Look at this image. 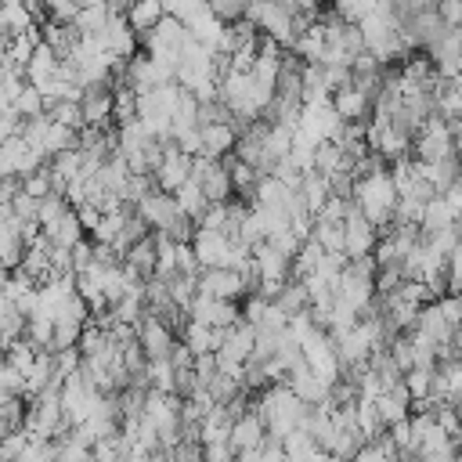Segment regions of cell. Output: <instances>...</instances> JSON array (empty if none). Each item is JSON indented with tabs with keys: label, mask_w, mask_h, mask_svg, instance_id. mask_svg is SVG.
<instances>
[{
	"label": "cell",
	"mask_w": 462,
	"mask_h": 462,
	"mask_svg": "<svg viewBox=\"0 0 462 462\" xmlns=\"http://www.w3.org/2000/svg\"><path fill=\"white\" fill-rule=\"evenodd\" d=\"M350 202L375 224V231L390 227V220H393V206H397V188H393V180H390V170L354 180V195H350Z\"/></svg>",
	"instance_id": "1"
},
{
	"label": "cell",
	"mask_w": 462,
	"mask_h": 462,
	"mask_svg": "<svg viewBox=\"0 0 462 462\" xmlns=\"http://www.w3.org/2000/svg\"><path fill=\"white\" fill-rule=\"evenodd\" d=\"M188 43H191V32H188V25H184L180 18H173V14H162L159 25H155L152 32L141 36L144 54L166 61L170 69H177V61H180V54H184Z\"/></svg>",
	"instance_id": "2"
},
{
	"label": "cell",
	"mask_w": 462,
	"mask_h": 462,
	"mask_svg": "<svg viewBox=\"0 0 462 462\" xmlns=\"http://www.w3.org/2000/svg\"><path fill=\"white\" fill-rule=\"evenodd\" d=\"M101 397H105V393L87 379L83 368H76L72 375H65V383H61V411H65V422H69V426L87 422L90 411L101 404Z\"/></svg>",
	"instance_id": "3"
},
{
	"label": "cell",
	"mask_w": 462,
	"mask_h": 462,
	"mask_svg": "<svg viewBox=\"0 0 462 462\" xmlns=\"http://www.w3.org/2000/svg\"><path fill=\"white\" fill-rule=\"evenodd\" d=\"M448 155H455L451 123L440 119V116H426V123H422L419 134L411 137V159H419V162H437V159H448Z\"/></svg>",
	"instance_id": "4"
},
{
	"label": "cell",
	"mask_w": 462,
	"mask_h": 462,
	"mask_svg": "<svg viewBox=\"0 0 462 462\" xmlns=\"http://www.w3.org/2000/svg\"><path fill=\"white\" fill-rule=\"evenodd\" d=\"M191 180L202 188V195H206L209 202H227V199H235L231 173H227V162H224V159L191 155Z\"/></svg>",
	"instance_id": "5"
},
{
	"label": "cell",
	"mask_w": 462,
	"mask_h": 462,
	"mask_svg": "<svg viewBox=\"0 0 462 462\" xmlns=\"http://www.w3.org/2000/svg\"><path fill=\"white\" fill-rule=\"evenodd\" d=\"M375 238H379L375 224L350 202V213H346V220H343V256H346V260H354V256H372Z\"/></svg>",
	"instance_id": "6"
},
{
	"label": "cell",
	"mask_w": 462,
	"mask_h": 462,
	"mask_svg": "<svg viewBox=\"0 0 462 462\" xmlns=\"http://www.w3.org/2000/svg\"><path fill=\"white\" fill-rule=\"evenodd\" d=\"M134 332H137V343H141V350H144V357L148 361H162V357H170L173 354V343H177V332L170 328V325H162L155 314H141V321L134 325Z\"/></svg>",
	"instance_id": "7"
},
{
	"label": "cell",
	"mask_w": 462,
	"mask_h": 462,
	"mask_svg": "<svg viewBox=\"0 0 462 462\" xmlns=\"http://www.w3.org/2000/svg\"><path fill=\"white\" fill-rule=\"evenodd\" d=\"M188 177H191V155H188V152H180L173 137H170V141H162V162H159V166H155V173H152L155 188H162V191H170V195H173Z\"/></svg>",
	"instance_id": "8"
},
{
	"label": "cell",
	"mask_w": 462,
	"mask_h": 462,
	"mask_svg": "<svg viewBox=\"0 0 462 462\" xmlns=\"http://www.w3.org/2000/svg\"><path fill=\"white\" fill-rule=\"evenodd\" d=\"M47 159L18 134V137H7L0 141V177H25L32 173L36 166H43Z\"/></svg>",
	"instance_id": "9"
},
{
	"label": "cell",
	"mask_w": 462,
	"mask_h": 462,
	"mask_svg": "<svg viewBox=\"0 0 462 462\" xmlns=\"http://www.w3.org/2000/svg\"><path fill=\"white\" fill-rule=\"evenodd\" d=\"M188 318L206 321L213 328H231L242 318V307H238V300H213L206 292H195V300L188 303Z\"/></svg>",
	"instance_id": "10"
},
{
	"label": "cell",
	"mask_w": 462,
	"mask_h": 462,
	"mask_svg": "<svg viewBox=\"0 0 462 462\" xmlns=\"http://www.w3.org/2000/svg\"><path fill=\"white\" fill-rule=\"evenodd\" d=\"M195 285H199V292H206L213 300H242L245 296V282L235 267H202Z\"/></svg>",
	"instance_id": "11"
},
{
	"label": "cell",
	"mask_w": 462,
	"mask_h": 462,
	"mask_svg": "<svg viewBox=\"0 0 462 462\" xmlns=\"http://www.w3.org/2000/svg\"><path fill=\"white\" fill-rule=\"evenodd\" d=\"M137 217L152 227V231H166L177 217H180V206H177V199L170 195V191H162V188H152L137 206Z\"/></svg>",
	"instance_id": "12"
},
{
	"label": "cell",
	"mask_w": 462,
	"mask_h": 462,
	"mask_svg": "<svg viewBox=\"0 0 462 462\" xmlns=\"http://www.w3.org/2000/svg\"><path fill=\"white\" fill-rule=\"evenodd\" d=\"M76 101L87 126H112V83H87Z\"/></svg>",
	"instance_id": "13"
},
{
	"label": "cell",
	"mask_w": 462,
	"mask_h": 462,
	"mask_svg": "<svg viewBox=\"0 0 462 462\" xmlns=\"http://www.w3.org/2000/svg\"><path fill=\"white\" fill-rule=\"evenodd\" d=\"M97 43H101V51H105L112 61H126V58L137 51V32L126 25L123 14H112V18L105 22V29L97 32Z\"/></svg>",
	"instance_id": "14"
},
{
	"label": "cell",
	"mask_w": 462,
	"mask_h": 462,
	"mask_svg": "<svg viewBox=\"0 0 462 462\" xmlns=\"http://www.w3.org/2000/svg\"><path fill=\"white\" fill-rule=\"evenodd\" d=\"M328 101H332V112H336L343 123H365V119L372 116V97H368L361 87H354V83L332 90Z\"/></svg>",
	"instance_id": "15"
},
{
	"label": "cell",
	"mask_w": 462,
	"mask_h": 462,
	"mask_svg": "<svg viewBox=\"0 0 462 462\" xmlns=\"http://www.w3.org/2000/svg\"><path fill=\"white\" fill-rule=\"evenodd\" d=\"M65 72V61L40 40L36 47H32V54H29V61H25V83H32L36 90L40 87H47L51 79H58Z\"/></svg>",
	"instance_id": "16"
},
{
	"label": "cell",
	"mask_w": 462,
	"mask_h": 462,
	"mask_svg": "<svg viewBox=\"0 0 462 462\" xmlns=\"http://www.w3.org/2000/svg\"><path fill=\"white\" fill-rule=\"evenodd\" d=\"M40 40L65 61V58H72V51L79 47V40H83V32L72 25V22H58V18H43L40 22Z\"/></svg>",
	"instance_id": "17"
},
{
	"label": "cell",
	"mask_w": 462,
	"mask_h": 462,
	"mask_svg": "<svg viewBox=\"0 0 462 462\" xmlns=\"http://www.w3.org/2000/svg\"><path fill=\"white\" fill-rule=\"evenodd\" d=\"M155 263H159V249H155V235H144L137 238L134 245L123 249V267L130 274H137L141 282H148L155 274Z\"/></svg>",
	"instance_id": "18"
},
{
	"label": "cell",
	"mask_w": 462,
	"mask_h": 462,
	"mask_svg": "<svg viewBox=\"0 0 462 462\" xmlns=\"http://www.w3.org/2000/svg\"><path fill=\"white\" fill-rule=\"evenodd\" d=\"M40 235H43V238H51L54 245H65V249H72V245L83 238V224H79L76 209H72V206H65L58 217H51L47 224H40Z\"/></svg>",
	"instance_id": "19"
},
{
	"label": "cell",
	"mask_w": 462,
	"mask_h": 462,
	"mask_svg": "<svg viewBox=\"0 0 462 462\" xmlns=\"http://www.w3.org/2000/svg\"><path fill=\"white\" fill-rule=\"evenodd\" d=\"M199 137H202V148L199 155H209V159H224L231 148H235V137L238 130L231 123H199Z\"/></svg>",
	"instance_id": "20"
},
{
	"label": "cell",
	"mask_w": 462,
	"mask_h": 462,
	"mask_svg": "<svg viewBox=\"0 0 462 462\" xmlns=\"http://www.w3.org/2000/svg\"><path fill=\"white\" fill-rule=\"evenodd\" d=\"M227 440L235 444V451L260 448V444L267 440V426H263V419L249 408V411H242V415L235 419V426H231V433H227Z\"/></svg>",
	"instance_id": "21"
},
{
	"label": "cell",
	"mask_w": 462,
	"mask_h": 462,
	"mask_svg": "<svg viewBox=\"0 0 462 462\" xmlns=\"http://www.w3.org/2000/svg\"><path fill=\"white\" fill-rule=\"evenodd\" d=\"M177 339H180V343L199 357V354H213V350L220 346V328H213V325H206V321L188 318V321L180 325Z\"/></svg>",
	"instance_id": "22"
},
{
	"label": "cell",
	"mask_w": 462,
	"mask_h": 462,
	"mask_svg": "<svg viewBox=\"0 0 462 462\" xmlns=\"http://www.w3.org/2000/svg\"><path fill=\"white\" fill-rule=\"evenodd\" d=\"M79 144V130H72V126H65V123H47L43 126V134H40V141H36V152L43 155V159H51V155H58V152H69V148H76Z\"/></svg>",
	"instance_id": "23"
},
{
	"label": "cell",
	"mask_w": 462,
	"mask_h": 462,
	"mask_svg": "<svg viewBox=\"0 0 462 462\" xmlns=\"http://www.w3.org/2000/svg\"><path fill=\"white\" fill-rule=\"evenodd\" d=\"M166 14V7H162V0H130V7H126V25L137 32V43H141V36L144 32H152L155 25H159V18Z\"/></svg>",
	"instance_id": "24"
},
{
	"label": "cell",
	"mask_w": 462,
	"mask_h": 462,
	"mask_svg": "<svg viewBox=\"0 0 462 462\" xmlns=\"http://www.w3.org/2000/svg\"><path fill=\"white\" fill-rule=\"evenodd\" d=\"M285 383H289V390H292L303 404H321V401L328 397V386H332V383H325V379H321L318 372H310V368L292 372Z\"/></svg>",
	"instance_id": "25"
},
{
	"label": "cell",
	"mask_w": 462,
	"mask_h": 462,
	"mask_svg": "<svg viewBox=\"0 0 462 462\" xmlns=\"http://www.w3.org/2000/svg\"><path fill=\"white\" fill-rule=\"evenodd\" d=\"M0 29H4L7 36H18V32L36 29V18H32V11L25 7V0H0Z\"/></svg>",
	"instance_id": "26"
},
{
	"label": "cell",
	"mask_w": 462,
	"mask_h": 462,
	"mask_svg": "<svg viewBox=\"0 0 462 462\" xmlns=\"http://www.w3.org/2000/svg\"><path fill=\"white\" fill-rule=\"evenodd\" d=\"M300 195H303V206H307L310 217H318V209L332 199V195H328V180H325L318 170H303V177H300Z\"/></svg>",
	"instance_id": "27"
},
{
	"label": "cell",
	"mask_w": 462,
	"mask_h": 462,
	"mask_svg": "<svg viewBox=\"0 0 462 462\" xmlns=\"http://www.w3.org/2000/svg\"><path fill=\"white\" fill-rule=\"evenodd\" d=\"M271 300H274V307H278L285 318H292V314H300V310L310 307V300H307V285H303L300 278H289Z\"/></svg>",
	"instance_id": "28"
},
{
	"label": "cell",
	"mask_w": 462,
	"mask_h": 462,
	"mask_svg": "<svg viewBox=\"0 0 462 462\" xmlns=\"http://www.w3.org/2000/svg\"><path fill=\"white\" fill-rule=\"evenodd\" d=\"M173 199H177L180 213H184V217H191L195 224H199V217H202V213L209 209V199L202 195V188H199V184H195L191 177H188V180H184V184H180V188L173 191Z\"/></svg>",
	"instance_id": "29"
},
{
	"label": "cell",
	"mask_w": 462,
	"mask_h": 462,
	"mask_svg": "<svg viewBox=\"0 0 462 462\" xmlns=\"http://www.w3.org/2000/svg\"><path fill=\"white\" fill-rule=\"evenodd\" d=\"M108 18H112V11H108V4L101 0V4H87V7H79L76 18H72V25H76L83 36H97V32L105 29Z\"/></svg>",
	"instance_id": "30"
},
{
	"label": "cell",
	"mask_w": 462,
	"mask_h": 462,
	"mask_svg": "<svg viewBox=\"0 0 462 462\" xmlns=\"http://www.w3.org/2000/svg\"><path fill=\"white\" fill-rule=\"evenodd\" d=\"M310 238H314L325 253H343V224H339V220L314 217V224H310Z\"/></svg>",
	"instance_id": "31"
},
{
	"label": "cell",
	"mask_w": 462,
	"mask_h": 462,
	"mask_svg": "<svg viewBox=\"0 0 462 462\" xmlns=\"http://www.w3.org/2000/svg\"><path fill=\"white\" fill-rule=\"evenodd\" d=\"M130 119H137V90L112 87V126H123Z\"/></svg>",
	"instance_id": "32"
},
{
	"label": "cell",
	"mask_w": 462,
	"mask_h": 462,
	"mask_svg": "<svg viewBox=\"0 0 462 462\" xmlns=\"http://www.w3.org/2000/svg\"><path fill=\"white\" fill-rule=\"evenodd\" d=\"M22 332H25V314L11 300H0V346H7L11 339H18Z\"/></svg>",
	"instance_id": "33"
},
{
	"label": "cell",
	"mask_w": 462,
	"mask_h": 462,
	"mask_svg": "<svg viewBox=\"0 0 462 462\" xmlns=\"http://www.w3.org/2000/svg\"><path fill=\"white\" fill-rule=\"evenodd\" d=\"M54 123H65V126H72V130H83L87 123H83V112H79V101H72V97H65V101H47V108H43Z\"/></svg>",
	"instance_id": "34"
},
{
	"label": "cell",
	"mask_w": 462,
	"mask_h": 462,
	"mask_svg": "<svg viewBox=\"0 0 462 462\" xmlns=\"http://www.w3.org/2000/svg\"><path fill=\"white\" fill-rule=\"evenodd\" d=\"M36 354H40V350H36V346H32L25 336H18V339H11V343L4 346V357H7V365H11V368H18L22 375L29 372V365L36 361Z\"/></svg>",
	"instance_id": "35"
},
{
	"label": "cell",
	"mask_w": 462,
	"mask_h": 462,
	"mask_svg": "<svg viewBox=\"0 0 462 462\" xmlns=\"http://www.w3.org/2000/svg\"><path fill=\"white\" fill-rule=\"evenodd\" d=\"M11 108L22 116V119H32V116H40L43 108H47V101H43V94L32 87V83H25L18 94H14V101H11Z\"/></svg>",
	"instance_id": "36"
},
{
	"label": "cell",
	"mask_w": 462,
	"mask_h": 462,
	"mask_svg": "<svg viewBox=\"0 0 462 462\" xmlns=\"http://www.w3.org/2000/svg\"><path fill=\"white\" fill-rule=\"evenodd\" d=\"M404 386H408V393H411V401H422V397H433V368H408L404 375Z\"/></svg>",
	"instance_id": "37"
},
{
	"label": "cell",
	"mask_w": 462,
	"mask_h": 462,
	"mask_svg": "<svg viewBox=\"0 0 462 462\" xmlns=\"http://www.w3.org/2000/svg\"><path fill=\"white\" fill-rule=\"evenodd\" d=\"M22 180V191L25 195H32V199H43V195H51L54 191V180H51V166L43 162V166H36L32 173H25V177H18Z\"/></svg>",
	"instance_id": "38"
},
{
	"label": "cell",
	"mask_w": 462,
	"mask_h": 462,
	"mask_svg": "<svg viewBox=\"0 0 462 462\" xmlns=\"http://www.w3.org/2000/svg\"><path fill=\"white\" fill-rule=\"evenodd\" d=\"M79 332H83V321H72V318H54V339H51V350L76 346V343H79Z\"/></svg>",
	"instance_id": "39"
},
{
	"label": "cell",
	"mask_w": 462,
	"mask_h": 462,
	"mask_svg": "<svg viewBox=\"0 0 462 462\" xmlns=\"http://www.w3.org/2000/svg\"><path fill=\"white\" fill-rule=\"evenodd\" d=\"M379 7V0H332V11L343 18V22H361V18H368L372 11Z\"/></svg>",
	"instance_id": "40"
},
{
	"label": "cell",
	"mask_w": 462,
	"mask_h": 462,
	"mask_svg": "<svg viewBox=\"0 0 462 462\" xmlns=\"http://www.w3.org/2000/svg\"><path fill=\"white\" fill-rule=\"evenodd\" d=\"M94 458V451L87 448V444H79V440H72L69 433L58 440V451H54V462H90Z\"/></svg>",
	"instance_id": "41"
},
{
	"label": "cell",
	"mask_w": 462,
	"mask_h": 462,
	"mask_svg": "<svg viewBox=\"0 0 462 462\" xmlns=\"http://www.w3.org/2000/svg\"><path fill=\"white\" fill-rule=\"evenodd\" d=\"M173 462H202V440L199 437H180L173 448H166Z\"/></svg>",
	"instance_id": "42"
},
{
	"label": "cell",
	"mask_w": 462,
	"mask_h": 462,
	"mask_svg": "<svg viewBox=\"0 0 462 462\" xmlns=\"http://www.w3.org/2000/svg\"><path fill=\"white\" fill-rule=\"evenodd\" d=\"M235 458H238V451H235V444L227 437L202 444V462H235Z\"/></svg>",
	"instance_id": "43"
},
{
	"label": "cell",
	"mask_w": 462,
	"mask_h": 462,
	"mask_svg": "<svg viewBox=\"0 0 462 462\" xmlns=\"http://www.w3.org/2000/svg\"><path fill=\"white\" fill-rule=\"evenodd\" d=\"M444 271H448V292H462V242L448 253Z\"/></svg>",
	"instance_id": "44"
},
{
	"label": "cell",
	"mask_w": 462,
	"mask_h": 462,
	"mask_svg": "<svg viewBox=\"0 0 462 462\" xmlns=\"http://www.w3.org/2000/svg\"><path fill=\"white\" fill-rule=\"evenodd\" d=\"M433 7H437V14H440V22H444L448 29H455V25L462 22V0H437Z\"/></svg>",
	"instance_id": "45"
},
{
	"label": "cell",
	"mask_w": 462,
	"mask_h": 462,
	"mask_svg": "<svg viewBox=\"0 0 462 462\" xmlns=\"http://www.w3.org/2000/svg\"><path fill=\"white\" fill-rule=\"evenodd\" d=\"M18 134H22V116H18L14 108H4V112H0V141L18 137Z\"/></svg>",
	"instance_id": "46"
},
{
	"label": "cell",
	"mask_w": 462,
	"mask_h": 462,
	"mask_svg": "<svg viewBox=\"0 0 462 462\" xmlns=\"http://www.w3.org/2000/svg\"><path fill=\"white\" fill-rule=\"evenodd\" d=\"M72 209H76V217H79L83 231H94V227H97V220H101V209H97L94 202H79V206H72Z\"/></svg>",
	"instance_id": "47"
},
{
	"label": "cell",
	"mask_w": 462,
	"mask_h": 462,
	"mask_svg": "<svg viewBox=\"0 0 462 462\" xmlns=\"http://www.w3.org/2000/svg\"><path fill=\"white\" fill-rule=\"evenodd\" d=\"M451 350H455V357H462V325H455V332H451Z\"/></svg>",
	"instance_id": "48"
},
{
	"label": "cell",
	"mask_w": 462,
	"mask_h": 462,
	"mask_svg": "<svg viewBox=\"0 0 462 462\" xmlns=\"http://www.w3.org/2000/svg\"><path fill=\"white\" fill-rule=\"evenodd\" d=\"M144 462H173V458H170L162 448H155V451H148V455H144Z\"/></svg>",
	"instance_id": "49"
},
{
	"label": "cell",
	"mask_w": 462,
	"mask_h": 462,
	"mask_svg": "<svg viewBox=\"0 0 462 462\" xmlns=\"http://www.w3.org/2000/svg\"><path fill=\"white\" fill-rule=\"evenodd\" d=\"M7 43H11V36H7V32H4V29H0V58H4V54H7Z\"/></svg>",
	"instance_id": "50"
},
{
	"label": "cell",
	"mask_w": 462,
	"mask_h": 462,
	"mask_svg": "<svg viewBox=\"0 0 462 462\" xmlns=\"http://www.w3.org/2000/svg\"><path fill=\"white\" fill-rule=\"evenodd\" d=\"M76 7H87V4H101V0H72Z\"/></svg>",
	"instance_id": "51"
},
{
	"label": "cell",
	"mask_w": 462,
	"mask_h": 462,
	"mask_svg": "<svg viewBox=\"0 0 462 462\" xmlns=\"http://www.w3.org/2000/svg\"><path fill=\"white\" fill-rule=\"evenodd\" d=\"M90 462H97V458H90Z\"/></svg>",
	"instance_id": "52"
}]
</instances>
